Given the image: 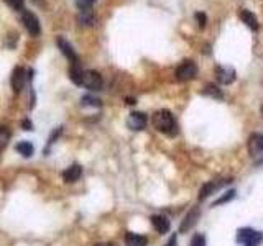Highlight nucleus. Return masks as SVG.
Returning a JSON list of instances; mask_svg holds the SVG:
<instances>
[{"label": "nucleus", "mask_w": 263, "mask_h": 246, "mask_svg": "<svg viewBox=\"0 0 263 246\" xmlns=\"http://www.w3.org/2000/svg\"><path fill=\"white\" fill-rule=\"evenodd\" d=\"M224 182H217V181H210L208 184H204V187L199 191V200H204V198H208L210 194H214L217 189L222 186Z\"/></svg>", "instance_id": "a211bd4d"}, {"label": "nucleus", "mask_w": 263, "mask_h": 246, "mask_svg": "<svg viewBox=\"0 0 263 246\" xmlns=\"http://www.w3.org/2000/svg\"><path fill=\"white\" fill-rule=\"evenodd\" d=\"M82 86L87 87L89 91H101L102 86H104V80H102V75L97 71H84Z\"/></svg>", "instance_id": "20e7f679"}, {"label": "nucleus", "mask_w": 263, "mask_h": 246, "mask_svg": "<svg viewBox=\"0 0 263 246\" xmlns=\"http://www.w3.org/2000/svg\"><path fill=\"white\" fill-rule=\"evenodd\" d=\"M97 246H107V245H97Z\"/></svg>", "instance_id": "2f4dec72"}, {"label": "nucleus", "mask_w": 263, "mask_h": 246, "mask_svg": "<svg viewBox=\"0 0 263 246\" xmlns=\"http://www.w3.org/2000/svg\"><path fill=\"white\" fill-rule=\"evenodd\" d=\"M262 118H263V107H262Z\"/></svg>", "instance_id": "7c9ffc66"}, {"label": "nucleus", "mask_w": 263, "mask_h": 246, "mask_svg": "<svg viewBox=\"0 0 263 246\" xmlns=\"http://www.w3.org/2000/svg\"><path fill=\"white\" fill-rule=\"evenodd\" d=\"M81 174H82V168L79 166V164H73V166H69L63 172V179H64V182H76L78 179L81 177Z\"/></svg>", "instance_id": "ddd939ff"}, {"label": "nucleus", "mask_w": 263, "mask_h": 246, "mask_svg": "<svg viewBox=\"0 0 263 246\" xmlns=\"http://www.w3.org/2000/svg\"><path fill=\"white\" fill-rule=\"evenodd\" d=\"M96 3V0H76V7L79 10H89Z\"/></svg>", "instance_id": "5701e85b"}, {"label": "nucleus", "mask_w": 263, "mask_h": 246, "mask_svg": "<svg viewBox=\"0 0 263 246\" xmlns=\"http://www.w3.org/2000/svg\"><path fill=\"white\" fill-rule=\"evenodd\" d=\"M199 215H201V212H199V209H192L189 214H187L186 217H184V220H183V223H181V228H180V231H187V230H191L192 226H194L196 223H197V219H199Z\"/></svg>", "instance_id": "9b49d317"}, {"label": "nucleus", "mask_w": 263, "mask_h": 246, "mask_svg": "<svg viewBox=\"0 0 263 246\" xmlns=\"http://www.w3.org/2000/svg\"><path fill=\"white\" fill-rule=\"evenodd\" d=\"M25 82H26V73L23 68H15L12 73V77H10V86H12V91L15 94H20L22 89L25 87Z\"/></svg>", "instance_id": "423d86ee"}, {"label": "nucleus", "mask_w": 263, "mask_h": 246, "mask_svg": "<svg viewBox=\"0 0 263 246\" xmlns=\"http://www.w3.org/2000/svg\"><path fill=\"white\" fill-rule=\"evenodd\" d=\"M17 41H18V33L17 31H10V33H8V43H7L8 48H10V49L15 48Z\"/></svg>", "instance_id": "bb28decb"}, {"label": "nucleus", "mask_w": 263, "mask_h": 246, "mask_svg": "<svg viewBox=\"0 0 263 246\" xmlns=\"http://www.w3.org/2000/svg\"><path fill=\"white\" fill-rule=\"evenodd\" d=\"M197 75V66L192 61H183L176 69L178 80H191Z\"/></svg>", "instance_id": "39448f33"}, {"label": "nucleus", "mask_w": 263, "mask_h": 246, "mask_svg": "<svg viewBox=\"0 0 263 246\" xmlns=\"http://www.w3.org/2000/svg\"><path fill=\"white\" fill-rule=\"evenodd\" d=\"M176 243H178V241H176V236H171V238L168 240V243L164 245V246H176Z\"/></svg>", "instance_id": "c756f323"}, {"label": "nucleus", "mask_w": 263, "mask_h": 246, "mask_svg": "<svg viewBox=\"0 0 263 246\" xmlns=\"http://www.w3.org/2000/svg\"><path fill=\"white\" fill-rule=\"evenodd\" d=\"M248 153L252 156H258L263 153V135L253 133L248 138Z\"/></svg>", "instance_id": "1a4fd4ad"}, {"label": "nucleus", "mask_w": 263, "mask_h": 246, "mask_svg": "<svg viewBox=\"0 0 263 246\" xmlns=\"http://www.w3.org/2000/svg\"><path fill=\"white\" fill-rule=\"evenodd\" d=\"M194 17H196V20H197V25H199L201 28H204L206 26V22H208V17H206V13L197 12Z\"/></svg>", "instance_id": "cd10ccee"}, {"label": "nucleus", "mask_w": 263, "mask_h": 246, "mask_svg": "<svg viewBox=\"0 0 263 246\" xmlns=\"http://www.w3.org/2000/svg\"><path fill=\"white\" fill-rule=\"evenodd\" d=\"M147 243H148V240H147V236H143V235L132 233V231H129V233L125 235L127 246H147Z\"/></svg>", "instance_id": "4468645a"}, {"label": "nucleus", "mask_w": 263, "mask_h": 246, "mask_svg": "<svg viewBox=\"0 0 263 246\" xmlns=\"http://www.w3.org/2000/svg\"><path fill=\"white\" fill-rule=\"evenodd\" d=\"M191 246H206V238H204V235H194L192 236V240H191Z\"/></svg>", "instance_id": "a878e982"}, {"label": "nucleus", "mask_w": 263, "mask_h": 246, "mask_svg": "<svg viewBox=\"0 0 263 246\" xmlns=\"http://www.w3.org/2000/svg\"><path fill=\"white\" fill-rule=\"evenodd\" d=\"M82 75H84V71L81 68V64L78 63H71V68H69V77L76 86H82Z\"/></svg>", "instance_id": "2eb2a0df"}, {"label": "nucleus", "mask_w": 263, "mask_h": 246, "mask_svg": "<svg viewBox=\"0 0 263 246\" xmlns=\"http://www.w3.org/2000/svg\"><path fill=\"white\" fill-rule=\"evenodd\" d=\"M153 125L155 128L158 131H161L164 135H170L173 136L176 133V122H175V117L170 110H158L155 112L153 115Z\"/></svg>", "instance_id": "f257e3e1"}, {"label": "nucleus", "mask_w": 263, "mask_h": 246, "mask_svg": "<svg viewBox=\"0 0 263 246\" xmlns=\"http://www.w3.org/2000/svg\"><path fill=\"white\" fill-rule=\"evenodd\" d=\"M147 115L142 112H132L129 115V120H127V125H129L130 130L133 131H140L147 126Z\"/></svg>", "instance_id": "0eeeda50"}, {"label": "nucleus", "mask_w": 263, "mask_h": 246, "mask_svg": "<svg viewBox=\"0 0 263 246\" xmlns=\"http://www.w3.org/2000/svg\"><path fill=\"white\" fill-rule=\"evenodd\" d=\"M10 141V130L7 126H0V151H2Z\"/></svg>", "instance_id": "aec40b11"}, {"label": "nucleus", "mask_w": 263, "mask_h": 246, "mask_svg": "<svg viewBox=\"0 0 263 246\" xmlns=\"http://www.w3.org/2000/svg\"><path fill=\"white\" fill-rule=\"evenodd\" d=\"M234 197H236V191H229L227 194H224V196L220 197V198H217V200L214 202V205H220V203H225V202L232 200Z\"/></svg>", "instance_id": "393cba45"}, {"label": "nucleus", "mask_w": 263, "mask_h": 246, "mask_svg": "<svg viewBox=\"0 0 263 246\" xmlns=\"http://www.w3.org/2000/svg\"><path fill=\"white\" fill-rule=\"evenodd\" d=\"M78 23L81 26H92L96 23V15H94L91 8L89 10H81V13L78 15Z\"/></svg>", "instance_id": "f3484780"}, {"label": "nucleus", "mask_w": 263, "mask_h": 246, "mask_svg": "<svg viewBox=\"0 0 263 246\" xmlns=\"http://www.w3.org/2000/svg\"><path fill=\"white\" fill-rule=\"evenodd\" d=\"M15 149H17V153H20L22 156H25V158H30L33 154V151H35L30 141H20V143L15 146Z\"/></svg>", "instance_id": "6ab92c4d"}, {"label": "nucleus", "mask_w": 263, "mask_h": 246, "mask_svg": "<svg viewBox=\"0 0 263 246\" xmlns=\"http://www.w3.org/2000/svg\"><path fill=\"white\" fill-rule=\"evenodd\" d=\"M22 126H23V130H33V128H31V122H30V120H23Z\"/></svg>", "instance_id": "c85d7f7f"}, {"label": "nucleus", "mask_w": 263, "mask_h": 246, "mask_svg": "<svg viewBox=\"0 0 263 246\" xmlns=\"http://www.w3.org/2000/svg\"><path fill=\"white\" fill-rule=\"evenodd\" d=\"M238 17H240V20L245 23L248 28H252V30H258V20L250 10H245V8H243V10L238 12Z\"/></svg>", "instance_id": "dca6fc26"}, {"label": "nucleus", "mask_w": 263, "mask_h": 246, "mask_svg": "<svg viewBox=\"0 0 263 246\" xmlns=\"http://www.w3.org/2000/svg\"><path fill=\"white\" fill-rule=\"evenodd\" d=\"M262 240H263V235L260 231H255L252 228H242V230H238V233H237V241L245 246H258L262 243Z\"/></svg>", "instance_id": "f03ea898"}, {"label": "nucleus", "mask_w": 263, "mask_h": 246, "mask_svg": "<svg viewBox=\"0 0 263 246\" xmlns=\"http://www.w3.org/2000/svg\"><path fill=\"white\" fill-rule=\"evenodd\" d=\"M58 46H59V49H61V53H63L66 58H68L71 63H78L79 58H78V54H76V51H74V48L71 46V43H69L66 38L63 36H58Z\"/></svg>", "instance_id": "6e6552de"}, {"label": "nucleus", "mask_w": 263, "mask_h": 246, "mask_svg": "<svg viewBox=\"0 0 263 246\" xmlns=\"http://www.w3.org/2000/svg\"><path fill=\"white\" fill-rule=\"evenodd\" d=\"M204 96H210V97H214V98H222L224 96H222V92L219 91L217 87L215 86H212V84H209V86H206V89H204Z\"/></svg>", "instance_id": "412c9836"}, {"label": "nucleus", "mask_w": 263, "mask_h": 246, "mask_svg": "<svg viewBox=\"0 0 263 246\" xmlns=\"http://www.w3.org/2000/svg\"><path fill=\"white\" fill-rule=\"evenodd\" d=\"M215 74H217V80L220 84H232L236 80V71L232 68H217Z\"/></svg>", "instance_id": "f8f14e48"}, {"label": "nucleus", "mask_w": 263, "mask_h": 246, "mask_svg": "<svg viewBox=\"0 0 263 246\" xmlns=\"http://www.w3.org/2000/svg\"><path fill=\"white\" fill-rule=\"evenodd\" d=\"M152 225H153V228L161 235L170 231V220H168L164 215H153L152 217Z\"/></svg>", "instance_id": "9d476101"}, {"label": "nucleus", "mask_w": 263, "mask_h": 246, "mask_svg": "<svg viewBox=\"0 0 263 246\" xmlns=\"http://www.w3.org/2000/svg\"><path fill=\"white\" fill-rule=\"evenodd\" d=\"M81 103L84 107H101V100L97 97H92V96H84L81 98Z\"/></svg>", "instance_id": "4be33fe9"}, {"label": "nucleus", "mask_w": 263, "mask_h": 246, "mask_svg": "<svg viewBox=\"0 0 263 246\" xmlns=\"http://www.w3.org/2000/svg\"><path fill=\"white\" fill-rule=\"evenodd\" d=\"M3 2L13 10H23V5H25V0H3Z\"/></svg>", "instance_id": "b1692460"}, {"label": "nucleus", "mask_w": 263, "mask_h": 246, "mask_svg": "<svg viewBox=\"0 0 263 246\" xmlns=\"http://www.w3.org/2000/svg\"><path fill=\"white\" fill-rule=\"evenodd\" d=\"M22 22H23V25H25L26 31L30 33L31 36H38L40 33H41L40 20H38V17H36L33 12L23 10V13H22Z\"/></svg>", "instance_id": "7ed1b4c3"}]
</instances>
